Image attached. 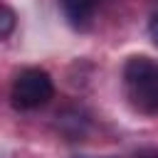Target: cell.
Listing matches in <instances>:
<instances>
[{
	"label": "cell",
	"instance_id": "1",
	"mask_svg": "<svg viewBox=\"0 0 158 158\" xmlns=\"http://www.w3.org/2000/svg\"><path fill=\"white\" fill-rule=\"evenodd\" d=\"M123 86L133 109L158 114V62L151 57H131L123 67Z\"/></svg>",
	"mask_w": 158,
	"mask_h": 158
},
{
	"label": "cell",
	"instance_id": "2",
	"mask_svg": "<svg viewBox=\"0 0 158 158\" xmlns=\"http://www.w3.org/2000/svg\"><path fill=\"white\" fill-rule=\"evenodd\" d=\"M10 96H12L15 109H22V111L40 109L54 96L52 77L44 69H25V72L17 74Z\"/></svg>",
	"mask_w": 158,
	"mask_h": 158
},
{
	"label": "cell",
	"instance_id": "3",
	"mask_svg": "<svg viewBox=\"0 0 158 158\" xmlns=\"http://www.w3.org/2000/svg\"><path fill=\"white\" fill-rule=\"evenodd\" d=\"M101 0H59V7L67 17V22L77 30H86L99 10Z\"/></svg>",
	"mask_w": 158,
	"mask_h": 158
},
{
	"label": "cell",
	"instance_id": "4",
	"mask_svg": "<svg viewBox=\"0 0 158 158\" xmlns=\"http://www.w3.org/2000/svg\"><path fill=\"white\" fill-rule=\"evenodd\" d=\"M15 22H17L15 12H12L7 5H0V40H5L7 35H12Z\"/></svg>",
	"mask_w": 158,
	"mask_h": 158
},
{
	"label": "cell",
	"instance_id": "5",
	"mask_svg": "<svg viewBox=\"0 0 158 158\" xmlns=\"http://www.w3.org/2000/svg\"><path fill=\"white\" fill-rule=\"evenodd\" d=\"M148 35H151V40H153V44L158 47V12L151 17V22H148Z\"/></svg>",
	"mask_w": 158,
	"mask_h": 158
},
{
	"label": "cell",
	"instance_id": "6",
	"mask_svg": "<svg viewBox=\"0 0 158 158\" xmlns=\"http://www.w3.org/2000/svg\"><path fill=\"white\" fill-rule=\"evenodd\" d=\"M77 158H89V156H77Z\"/></svg>",
	"mask_w": 158,
	"mask_h": 158
}]
</instances>
